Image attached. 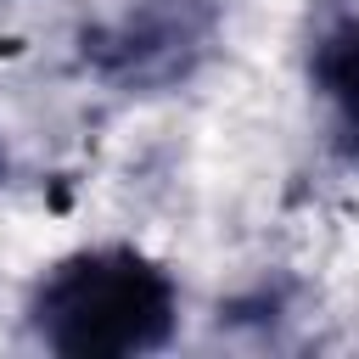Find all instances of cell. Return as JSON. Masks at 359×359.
Returning a JSON list of instances; mask_svg holds the SVG:
<instances>
[{"label": "cell", "mask_w": 359, "mask_h": 359, "mask_svg": "<svg viewBox=\"0 0 359 359\" xmlns=\"http://www.w3.org/2000/svg\"><path fill=\"white\" fill-rule=\"evenodd\" d=\"M28 320L50 353L135 359V353H157L174 337L180 292L168 269H157L135 247H95L62 258L39 280Z\"/></svg>", "instance_id": "6da1fadb"}, {"label": "cell", "mask_w": 359, "mask_h": 359, "mask_svg": "<svg viewBox=\"0 0 359 359\" xmlns=\"http://www.w3.org/2000/svg\"><path fill=\"white\" fill-rule=\"evenodd\" d=\"M196 39H202V17H191L185 0L180 6H140V11L84 34V56H95L118 79H151V73H174Z\"/></svg>", "instance_id": "7a4b0ae2"}, {"label": "cell", "mask_w": 359, "mask_h": 359, "mask_svg": "<svg viewBox=\"0 0 359 359\" xmlns=\"http://www.w3.org/2000/svg\"><path fill=\"white\" fill-rule=\"evenodd\" d=\"M314 84H320V95L337 112V135L348 140V151H359V17L320 39Z\"/></svg>", "instance_id": "3957f363"}]
</instances>
